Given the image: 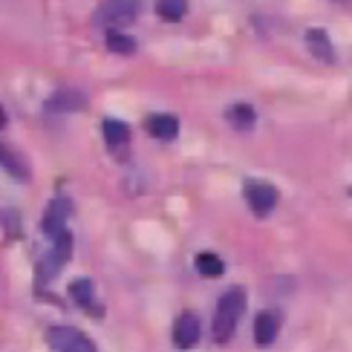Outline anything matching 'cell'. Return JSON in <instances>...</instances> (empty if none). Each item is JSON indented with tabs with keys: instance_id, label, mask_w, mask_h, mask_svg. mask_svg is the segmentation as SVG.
Instances as JSON below:
<instances>
[{
	"instance_id": "1",
	"label": "cell",
	"mask_w": 352,
	"mask_h": 352,
	"mask_svg": "<svg viewBox=\"0 0 352 352\" xmlns=\"http://www.w3.org/2000/svg\"><path fill=\"white\" fill-rule=\"evenodd\" d=\"M243 309H245V292L240 286L228 289L223 298L217 303V312H214V338L219 344L231 341L234 329H237L240 318H243Z\"/></svg>"
},
{
	"instance_id": "2",
	"label": "cell",
	"mask_w": 352,
	"mask_h": 352,
	"mask_svg": "<svg viewBox=\"0 0 352 352\" xmlns=\"http://www.w3.org/2000/svg\"><path fill=\"white\" fill-rule=\"evenodd\" d=\"M142 0H101L96 9V23L107 32H119L122 26H130L139 18Z\"/></svg>"
},
{
	"instance_id": "3",
	"label": "cell",
	"mask_w": 352,
	"mask_h": 352,
	"mask_svg": "<svg viewBox=\"0 0 352 352\" xmlns=\"http://www.w3.org/2000/svg\"><path fill=\"white\" fill-rule=\"evenodd\" d=\"M69 257H72V234L64 231V234H58V237L52 240V248H50V252L38 260V280H41V283L52 280V277L67 266V260H69Z\"/></svg>"
},
{
	"instance_id": "4",
	"label": "cell",
	"mask_w": 352,
	"mask_h": 352,
	"mask_svg": "<svg viewBox=\"0 0 352 352\" xmlns=\"http://www.w3.org/2000/svg\"><path fill=\"white\" fill-rule=\"evenodd\" d=\"M47 344L55 352H96V344L81 329L72 327H52L47 329Z\"/></svg>"
},
{
	"instance_id": "5",
	"label": "cell",
	"mask_w": 352,
	"mask_h": 352,
	"mask_svg": "<svg viewBox=\"0 0 352 352\" xmlns=\"http://www.w3.org/2000/svg\"><path fill=\"white\" fill-rule=\"evenodd\" d=\"M243 194H245V202H248V208H252L257 217H266L274 211V205H277V188L269 185V182H260V179H248L245 188H243Z\"/></svg>"
},
{
	"instance_id": "6",
	"label": "cell",
	"mask_w": 352,
	"mask_h": 352,
	"mask_svg": "<svg viewBox=\"0 0 352 352\" xmlns=\"http://www.w3.org/2000/svg\"><path fill=\"white\" fill-rule=\"evenodd\" d=\"M69 214H72V202H69L67 197L52 199L50 208H47V214H43V234H47V237H52V240L58 237V234H64V231H67Z\"/></svg>"
},
{
	"instance_id": "7",
	"label": "cell",
	"mask_w": 352,
	"mask_h": 352,
	"mask_svg": "<svg viewBox=\"0 0 352 352\" xmlns=\"http://www.w3.org/2000/svg\"><path fill=\"white\" fill-rule=\"evenodd\" d=\"M199 341V320L197 315H190V312H182L179 318H176V324H173V344L176 346H194Z\"/></svg>"
},
{
	"instance_id": "8",
	"label": "cell",
	"mask_w": 352,
	"mask_h": 352,
	"mask_svg": "<svg viewBox=\"0 0 352 352\" xmlns=\"http://www.w3.org/2000/svg\"><path fill=\"white\" fill-rule=\"evenodd\" d=\"M277 332H280V315H277V312L266 309V312H260V315L254 318V341H257L260 346L274 344Z\"/></svg>"
},
{
	"instance_id": "9",
	"label": "cell",
	"mask_w": 352,
	"mask_h": 352,
	"mask_svg": "<svg viewBox=\"0 0 352 352\" xmlns=\"http://www.w3.org/2000/svg\"><path fill=\"white\" fill-rule=\"evenodd\" d=\"M144 127H148V133L159 142H170V139H176V133H179V122L168 113H153L151 119L144 122Z\"/></svg>"
},
{
	"instance_id": "10",
	"label": "cell",
	"mask_w": 352,
	"mask_h": 352,
	"mask_svg": "<svg viewBox=\"0 0 352 352\" xmlns=\"http://www.w3.org/2000/svg\"><path fill=\"white\" fill-rule=\"evenodd\" d=\"M87 104V96L84 93H78V90H58V93H52L50 96V101H47V110L50 113H72V110H81Z\"/></svg>"
},
{
	"instance_id": "11",
	"label": "cell",
	"mask_w": 352,
	"mask_h": 352,
	"mask_svg": "<svg viewBox=\"0 0 352 352\" xmlns=\"http://www.w3.org/2000/svg\"><path fill=\"white\" fill-rule=\"evenodd\" d=\"M306 50H309L318 61H335V50H332V41L324 29H309L306 32Z\"/></svg>"
},
{
	"instance_id": "12",
	"label": "cell",
	"mask_w": 352,
	"mask_h": 352,
	"mask_svg": "<svg viewBox=\"0 0 352 352\" xmlns=\"http://www.w3.org/2000/svg\"><path fill=\"white\" fill-rule=\"evenodd\" d=\"M188 12V0H156V14L168 23L182 21Z\"/></svg>"
},
{
	"instance_id": "13",
	"label": "cell",
	"mask_w": 352,
	"mask_h": 352,
	"mask_svg": "<svg viewBox=\"0 0 352 352\" xmlns=\"http://www.w3.org/2000/svg\"><path fill=\"white\" fill-rule=\"evenodd\" d=\"M69 298L76 300L78 306H84V309H90L93 315H98L96 309V298H93V283L90 280H76L69 286Z\"/></svg>"
},
{
	"instance_id": "14",
	"label": "cell",
	"mask_w": 352,
	"mask_h": 352,
	"mask_svg": "<svg viewBox=\"0 0 352 352\" xmlns=\"http://www.w3.org/2000/svg\"><path fill=\"white\" fill-rule=\"evenodd\" d=\"M226 119H228L234 127H237V130H248V127L254 124V119H257V116H254V107H252V104H243V101H240V104L228 107Z\"/></svg>"
},
{
	"instance_id": "15",
	"label": "cell",
	"mask_w": 352,
	"mask_h": 352,
	"mask_svg": "<svg viewBox=\"0 0 352 352\" xmlns=\"http://www.w3.org/2000/svg\"><path fill=\"white\" fill-rule=\"evenodd\" d=\"M101 133H104V139H107V144L110 148H119V144H124L127 142V124H122V122H116V119H107L104 124H101Z\"/></svg>"
},
{
	"instance_id": "16",
	"label": "cell",
	"mask_w": 352,
	"mask_h": 352,
	"mask_svg": "<svg viewBox=\"0 0 352 352\" xmlns=\"http://www.w3.org/2000/svg\"><path fill=\"white\" fill-rule=\"evenodd\" d=\"M223 260H219L217 254H211V252H202V254H197V272L202 274V277H219L223 274Z\"/></svg>"
},
{
	"instance_id": "17",
	"label": "cell",
	"mask_w": 352,
	"mask_h": 352,
	"mask_svg": "<svg viewBox=\"0 0 352 352\" xmlns=\"http://www.w3.org/2000/svg\"><path fill=\"white\" fill-rule=\"evenodd\" d=\"M107 50L119 55H130V52H136V41L127 32H107Z\"/></svg>"
},
{
	"instance_id": "18",
	"label": "cell",
	"mask_w": 352,
	"mask_h": 352,
	"mask_svg": "<svg viewBox=\"0 0 352 352\" xmlns=\"http://www.w3.org/2000/svg\"><path fill=\"white\" fill-rule=\"evenodd\" d=\"M0 165H3L9 173L18 176V179H26V176H29V173H26V165H23L12 151H6V148H0Z\"/></svg>"
},
{
	"instance_id": "19",
	"label": "cell",
	"mask_w": 352,
	"mask_h": 352,
	"mask_svg": "<svg viewBox=\"0 0 352 352\" xmlns=\"http://www.w3.org/2000/svg\"><path fill=\"white\" fill-rule=\"evenodd\" d=\"M6 124V113H3V107H0V127Z\"/></svg>"
},
{
	"instance_id": "20",
	"label": "cell",
	"mask_w": 352,
	"mask_h": 352,
	"mask_svg": "<svg viewBox=\"0 0 352 352\" xmlns=\"http://www.w3.org/2000/svg\"><path fill=\"white\" fill-rule=\"evenodd\" d=\"M332 3H352V0H332Z\"/></svg>"
},
{
	"instance_id": "21",
	"label": "cell",
	"mask_w": 352,
	"mask_h": 352,
	"mask_svg": "<svg viewBox=\"0 0 352 352\" xmlns=\"http://www.w3.org/2000/svg\"><path fill=\"white\" fill-rule=\"evenodd\" d=\"M349 194H352V188H349Z\"/></svg>"
}]
</instances>
